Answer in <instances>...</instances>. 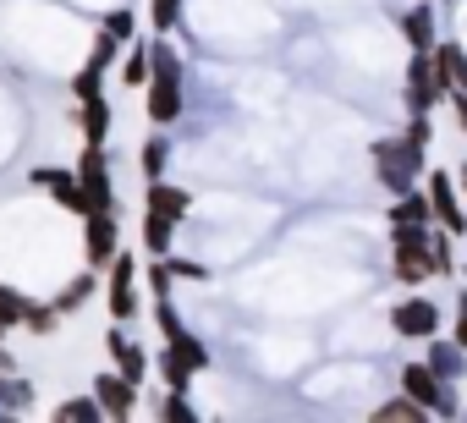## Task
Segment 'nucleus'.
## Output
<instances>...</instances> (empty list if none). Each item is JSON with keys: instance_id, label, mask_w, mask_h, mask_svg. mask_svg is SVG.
<instances>
[{"instance_id": "f257e3e1", "label": "nucleus", "mask_w": 467, "mask_h": 423, "mask_svg": "<svg viewBox=\"0 0 467 423\" xmlns=\"http://www.w3.org/2000/svg\"><path fill=\"white\" fill-rule=\"evenodd\" d=\"M149 45V77H143V110L149 127H176L187 110V88H182V56L165 45V34L143 39Z\"/></svg>"}, {"instance_id": "f03ea898", "label": "nucleus", "mask_w": 467, "mask_h": 423, "mask_svg": "<svg viewBox=\"0 0 467 423\" xmlns=\"http://www.w3.org/2000/svg\"><path fill=\"white\" fill-rule=\"evenodd\" d=\"M429 170V149L423 143H412V138H379L374 143V176H379V187L396 198V192H407V187H418V176Z\"/></svg>"}, {"instance_id": "7ed1b4c3", "label": "nucleus", "mask_w": 467, "mask_h": 423, "mask_svg": "<svg viewBox=\"0 0 467 423\" xmlns=\"http://www.w3.org/2000/svg\"><path fill=\"white\" fill-rule=\"evenodd\" d=\"M154 325H160L165 346H171V352H176V357H182L192 374H203V368L214 363V357H209V346H203V341H198V335L182 325V314H176V303H171V297H154Z\"/></svg>"}, {"instance_id": "20e7f679", "label": "nucleus", "mask_w": 467, "mask_h": 423, "mask_svg": "<svg viewBox=\"0 0 467 423\" xmlns=\"http://www.w3.org/2000/svg\"><path fill=\"white\" fill-rule=\"evenodd\" d=\"M445 94H451L445 67L429 50H412V61H407V110H434Z\"/></svg>"}, {"instance_id": "39448f33", "label": "nucleus", "mask_w": 467, "mask_h": 423, "mask_svg": "<svg viewBox=\"0 0 467 423\" xmlns=\"http://www.w3.org/2000/svg\"><path fill=\"white\" fill-rule=\"evenodd\" d=\"M78 187H83V203L88 209H116V187H110V149L105 143H83L78 154Z\"/></svg>"}, {"instance_id": "423d86ee", "label": "nucleus", "mask_w": 467, "mask_h": 423, "mask_svg": "<svg viewBox=\"0 0 467 423\" xmlns=\"http://www.w3.org/2000/svg\"><path fill=\"white\" fill-rule=\"evenodd\" d=\"M401 390H407L429 418H456V412H462V407H456V396L445 390V379H440L429 363H407V368H401Z\"/></svg>"}, {"instance_id": "0eeeda50", "label": "nucleus", "mask_w": 467, "mask_h": 423, "mask_svg": "<svg viewBox=\"0 0 467 423\" xmlns=\"http://www.w3.org/2000/svg\"><path fill=\"white\" fill-rule=\"evenodd\" d=\"M423 192H429V221H440V232L462 237L467 232V215H462V187H456V176L451 170H429Z\"/></svg>"}, {"instance_id": "6e6552de", "label": "nucleus", "mask_w": 467, "mask_h": 423, "mask_svg": "<svg viewBox=\"0 0 467 423\" xmlns=\"http://www.w3.org/2000/svg\"><path fill=\"white\" fill-rule=\"evenodd\" d=\"M121 248V221H116V209H88L83 215V259L88 270H105Z\"/></svg>"}, {"instance_id": "1a4fd4ad", "label": "nucleus", "mask_w": 467, "mask_h": 423, "mask_svg": "<svg viewBox=\"0 0 467 423\" xmlns=\"http://www.w3.org/2000/svg\"><path fill=\"white\" fill-rule=\"evenodd\" d=\"M105 270H110L105 308H110V319H116V325H127V319L138 314V259H132L127 248H116V259H110Z\"/></svg>"}, {"instance_id": "9d476101", "label": "nucleus", "mask_w": 467, "mask_h": 423, "mask_svg": "<svg viewBox=\"0 0 467 423\" xmlns=\"http://www.w3.org/2000/svg\"><path fill=\"white\" fill-rule=\"evenodd\" d=\"M390 325H396V335H407V341H429V335H440V303H429V297H401V303L390 308Z\"/></svg>"}, {"instance_id": "9b49d317", "label": "nucleus", "mask_w": 467, "mask_h": 423, "mask_svg": "<svg viewBox=\"0 0 467 423\" xmlns=\"http://www.w3.org/2000/svg\"><path fill=\"white\" fill-rule=\"evenodd\" d=\"M88 396L99 401V412H105V418H132V412H138V385H132L127 374H116V368L94 374Z\"/></svg>"}, {"instance_id": "f8f14e48", "label": "nucleus", "mask_w": 467, "mask_h": 423, "mask_svg": "<svg viewBox=\"0 0 467 423\" xmlns=\"http://www.w3.org/2000/svg\"><path fill=\"white\" fill-rule=\"evenodd\" d=\"M105 352H110L116 374H127L132 385H143V379H149V352H143V346H138L121 325H110V330H105Z\"/></svg>"}, {"instance_id": "ddd939ff", "label": "nucleus", "mask_w": 467, "mask_h": 423, "mask_svg": "<svg viewBox=\"0 0 467 423\" xmlns=\"http://www.w3.org/2000/svg\"><path fill=\"white\" fill-rule=\"evenodd\" d=\"M28 176H34V187H45L61 209H72V215H88L83 187H78V176H72V170H61V165H39V170H28Z\"/></svg>"}, {"instance_id": "4468645a", "label": "nucleus", "mask_w": 467, "mask_h": 423, "mask_svg": "<svg viewBox=\"0 0 467 423\" xmlns=\"http://www.w3.org/2000/svg\"><path fill=\"white\" fill-rule=\"evenodd\" d=\"M143 209H154V215H165L171 226H182V221H187V209H192V192L160 176V181H149V198H143Z\"/></svg>"}, {"instance_id": "2eb2a0df", "label": "nucleus", "mask_w": 467, "mask_h": 423, "mask_svg": "<svg viewBox=\"0 0 467 423\" xmlns=\"http://www.w3.org/2000/svg\"><path fill=\"white\" fill-rule=\"evenodd\" d=\"M94 292H99V270H78V275H72V281H67V286L50 297V308H56L61 319H67V314H83Z\"/></svg>"}, {"instance_id": "dca6fc26", "label": "nucleus", "mask_w": 467, "mask_h": 423, "mask_svg": "<svg viewBox=\"0 0 467 423\" xmlns=\"http://www.w3.org/2000/svg\"><path fill=\"white\" fill-rule=\"evenodd\" d=\"M390 270H396V281H401V286H423V281L434 275L429 242H423V248H396V253H390Z\"/></svg>"}, {"instance_id": "f3484780", "label": "nucleus", "mask_w": 467, "mask_h": 423, "mask_svg": "<svg viewBox=\"0 0 467 423\" xmlns=\"http://www.w3.org/2000/svg\"><path fill=\"white\" fill-rule=\"evenodd\" d=\"M429 341H434V346L423 352V363H429V368H434L445 385H456V379L467 374V352H462L456 341H440V335H429Z\"/></svg>"}, {"instance_id": "a211bd4d", "label": "nucleus", "mask_w": 467, "mask_h": 423, "mask_svg": "<svg viewBox=\"0 0 467 423\" xmlns=\"http://www.w3.org/2000/svg\"><path fill=\"white\" fill-rule=\"evenodd\" d=\"M78 121H83V143H110V99H78Z\"/></svg>"}, {"instance_id": "6ab92c4d", "label": "nucleus", "mask_w": 467, "mask_h": 423, "mask_svg": "<svg viewBox=\"0 0 467 423\" xmlns=\"http://www.w3.org/2000/svg\"><path fill=\"white\" fill-rule=\"evenodd\" d=\"M28 407H34V379L17 374V368H6V374H0V418L28 412Z\"/></svg>"}, {"instance_id": "aec40b11", "label": "nucleus", "mask_w": 467, "mask_h": 423, "mask_svg": "<svg viewBox=\"0 0 467 423\" xmlns=\"http://www.w3.org/2000/svg\"><path fill=\"white\" fill-rule=\"evenodd\" d=\"M401 34H407V45H412V50H434L440 28H434V6H429V0H423V6H412V12L401 17Z\"/></svg>"}, {"instance_id": "412c9836", "label": "nucleus", "mask_w": 467, "mask_h": 423, "mask_svg": "<svg viewBox=\"0 0 467 423\" xmlns=\"http://www.w3.org/2000/svg\"><path fill=\"white\" fill-rule=\"evenodd\" d=\"M390 226H429V192H418V187L396 192V203H390Z\"/></svg>"}, {"instance_id": "4be33fe9", "label": "nucleus", "mask_w": 467, "mask_h": 423, "mask_svg": "<svg viewBox=\"0 0 467 423\" xmlns=\"http://www.w3.org/2000/svg\"><path fill=\"white\" fill-rule=\"evenodd\" d=\"M440 67H445V77H451V88L456 94H467V50L456 45V39H434V50H429Z\"/></svg>"}, {"instance_id": "5701e85b", "label": "nucleus", "mask_w": 467, "mask_h": 423, "mask_svg": "<svg viewBox=\"0 0 467 423\" xmlns=\"http://www.w3.org/2000/svg\"><path fill=\"white\" fill-rule=\"evenodd\" d=\"M171 237H176V226L165 215H154V209H143V248H149V259L171 253Z\"/></svg>"}, {"instance_id": "b1692460", "label": "nucleus", "mask_w": 467, "mask_h": 423, "mask_svg": "<svg viewBox=\"0 0 467 423\" xmlns=\"http://www.w3.org/2000/svg\"><path fill=\"white\" fill-rule=\"evenodd\" d=\"M149 77V45L143 39H127V56H121V88H143Z\"/></svg>"}, {"instance_id": "393cba45", "label": "nucleus", "mask_w": 467, "mask_h": 423, "mask_svg": "<svg viewBox=\"0 0 467 423\" xmlns=\"http://www.w3.org/2000/svg\"><path fill=\"white\" fill-rule=\"evenodd\" d=\"M138 165H143V181H160V176H165V165H171V138H165V132H154V138L143 143Z\"/></svg>"}, {"instance_id": "a878e982", "label": "nucleus", "mask_w": 467, "mask_h": 423, "mask_svg": "<svg viewBox=\"0 0 467 423\" xmlns=\"http://www.w3.org/2000/svg\"><path fill=\"white\" fill-rule=\"evenodd\" d=\"M94 418H105L94 396H67V401H56V423H94Z\"/></svg>"}, {"instance_id": "bb28decb", "label": "nucleus", "mask_w": 467, "mask_h": 423, "mask_svg": "<svg viewBox=\"0 0 467 423\" xmlns=\"http://www.w3.org/2000/svg\"><path fill=\"white\" fill-rule=\"evenodd\" d=\"M154 368H160V379H165V390H187V385H192V368H187V363H182V357H176L171 346H165V352L154 357Z\"/></svg>"}, {"instance_id": "cd10ccee", "label": "nucleus", "mask_w": 467, "mask_h": 423, "mask_svg": "<svg viewBox=\"0 0 467 423\" xmlns=\"http://www.w3.org/2000/svg\"><path fill=\"white\" fill-rule=\"evenodd\" d=\"M374 418H379V423H418V418H429V412H423V407H418V401L401 390V396H390V401H385Z\"/></svg>"}, {"instance_id": "c85d7f7f", "label": "nucleus", "mask_w": 467, "mask_h": 423, "mask_svg": "<svg viewBox=\"0 0 467 423\" xmlns=\"http://www.w3.org/2000/svg\"><path fill=\"white\" fill-rule=\"evenodd\" d=\"M56 325H61V314H56L50 303H34V297H28V314H23V330H28V335H50Z\"/></svg>"}, {"instance_id": "c756f323", "label": "nucleus", "mask_w": 467, "mask_h": 423, "mask_svg": "<svg viewBox=\"0 0 467 423\" xmlns=\"http://www.w3.org/2000/svg\"><path fill=\"white\" fill-rule=\"evenodd\" d=\"M99 28H105L110 39H121V45H127V39L138 34V12H132V6H116V12H105V23H99Z\"/></svg>"}, {"instance_id": "7c9ffc66", "label": "nucleus", "mask_w": 467, "mask_h": 423, "mask_svg": "<svg viewBox=\"0 0 467 423\" xmlns=\"http://www.w3.org/2000/svg\"><path fill=\"white\" fill-rule=\"evenodd\" d=\"M23 314H28V297H23V292H12V286H0V325L17 330V325H23Z\"/></svg>"}, {"instance_id": "2f4dec72", "label": "nucleus", "mask_w": 467, "mask_h": 423, "mask_svg": "<svg viewBox=\"0 0 467 423\" xmlns=\"http://www.w3.org/2000/svg\"><path fill=\"white\" fill-rule=\"evenodd\" d=\"M121 50H127V45H121V39H110V34L99 28V34H94V50H88V67H99V72H110V61H116Z\"/></svg>"}, {"instance_id": "473e14b6", "label": "nucleus", "mask_w": 467, "mask_h": 423, "mask_svg": "<svg viewBox=\"0 0 467 423\" xmlns=\"http://www.w3.org/2000/svg\"><path fill=\"white\" fill-rule=\"evenodd\" d=\"M94 94H105V72L99 67H78V77H72V99H94Z\"/></svg>"}, {"instance_id": "72a5a7b5", "label": "nucleus", "mask_w": 467, "mask_h": 423, "mask_svg": "<svg viewBox=\"0 0 467 423\" xmlns=\"http://www.w3.org/2000/svg\"><path fill=\"white\" fill-rule=\"evenodd\" d=\"M429 259H434V275H451V270H456V253H451V232H429Z\"/></svg>"}, {"instance_id": "f704fd0d", "label": "nucleus", "mask_w": 467, "mask_h": 423, "mask_svg": "<svg viewBox=\"0 0 467 423\" xmlns=\"http://www.w3.org/2000/svg\"><path fill=\"white\" fill-rule=\"evenodd\" d=\"M160 418H165V423H198V412L187 407V390H165V401H160Z\"/></svg>"}, {"instance_id": "c9c22d12", "label": "nucleus", "mask_w": 467, "mask_h": 423, "mask_svg": "<svg viewBox=\"0 0 467 423\" xmlns=\"http://www.w3.org/2000/svg\"><path fill=\"white\" fill-rule=\"evenodd\" d=\"M149 23H154V34H171L182 23V0H149Z\"/></svg>"}, {"instance_id": "e433bc0d", "label": "nucleus", "mask_w": 467, "mask_h": 423, "mask_svg": "<svg viewBox=\"0 0 467 423\" xmlns=\"http://www.w3.org/2000/svg\"><path fill=\"white\" fill-rule=\"evenodd\" d=\"M165 259V270H171V281L182 275V281H209V264H198V259H171V253H160Z\"/></svg>"}, {"instance_id": "4c0bfd02", "label": "nucleus", "mask_w": 467, "mask_h": 423, "mask_svg": "<svg viewBox=\"0 0 467 423\" xmlns=\"http://www.w3.org/2000/svg\"><path fill=\"white\" fill-rule=\"evenodd\" d=\"M401 138H412V143H423V149H429V138H434V121H429V110H412V121L401 127Z\"/></svg>"}, {"instance_id": "58836bf2", "label": "nucleus", "mask_w": 467, "mask_h": 423, "mask_svg": "<svg viewBox=\"0 0 467 423\" xmlns=\"http://www.w3.org/2000/svg\"><path fill=\"white\" fill-rule=\"evenodd\" d=\"M390 242L396 248H423L429 242V226H390Z\"/></svg>"}, {"instance_id": "ea45409f", "label": "nucleus", "mask_w": 467, "mask_h": 423, "mask_svg": "<svg viewBox=\"0 0 467 423\" xmlns=\"http://www.w3.org/2000/svg\"><path fill=\"white\" fill-rule=\"evenodd\" d=\"M451 341H456V346L467 352V292L456 297V330H451Z\"/></svg>"}, {"instance_id": "a19ab883", "label": "nucleus", "mask_w": 467, "mask_h": 423, "mask_svg": "<svg viewBox=\"0 0 467 423\" xmlns=\"http://www.w3.org/2000/svg\"><path fill=\"white\" fill-rule=\"evenodd\" d=\"M451 105H456V127H462V138H467V94L451 88Z\"/></svg>"}, {"instance_id": "79ce46f5", "label": "nucleus", "mask_w": 467, "mask_h": 423, "mask_svg": "<svg viewBox=\"0 0 467 423\" xmlns=\"http://www.w3.org/2000/svg\"><path fill=\"white\" fill-rule=\"evenodd\" d=\"M462 192H467V170H462Z\"/></svg>"}, {"instance_id": "37998d69", "label": "nucleus", "mask_w": 467, "mask_h": 423, "mask_svg": "<svg viewBox=\"0 0 467 423\" xmlns=\"http://www.w3.org/2000/svg\"><path fill=\"white\" fill-rule=\"evenodd\" d=\"M0 341H6V325H0Z\"/></svg>"}, {"instance_id": "c03bdc74", "label": "nucleus", "mask_w": 467, "mask_h": 423, "mask_svg": "<svg viewBox=\"0 0 467 423\" xmlns=\"http://www.w3.org/2000/svg\"><path fill=\"white\" fill-rule=\"evenodd\" d=\"M462 379H467V374H462Z\"/></svg>"}]
</instances>
